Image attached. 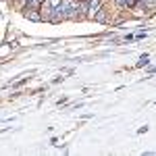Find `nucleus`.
<instances>
[{"instance_id":"f257e3e1","label":"nucleus","mask_w":156,"mask_h":156,"mask_svg":"<svg viewBox=\"0 0 156 156\" xmlns=\"http://www.w3.org/2000/svg\"><path fill=\"white\" fill-rule=\"evenodd\" d=\"M58 9H60V12H62V17H65V19H77V17H79V15H77V6L73 4L71 0L60 2Z\"/></svg>"},{"instance_id":"f03ea898","label":"nucleus","mask_w":156,"mask_h":156,"mask_svg":"<svg viewBox=\"0 0 156 156\" xmlns=\"http://www.w3.org/2000/svg\"><path fill=\"white\" fill-rule=\"evenodd\" d=\"M85 9L90 11V17H94V15L100 11V0H87V2H85Z\"/></svg>"},{"instance_id":"7ed1b4c3","label":"nucleus","mask_w":156,"mask_h":156,"mask_svg":"<svg viewBox=\"0 0 156 156\" xmlns=\"http://www.w3.org/2000/svg\"><path fill=\"white\" fill-rule=\"evenodd\" d=\"M25 17L31 19V21H40V15H37L34 9H25Z\"/></svg>"},{"instance_id":"20e7f679","label":"nucleus","mask_w":156,"mask_h":156,"mask_svg":"<svg viewBox=\"0 0 156 156\" xmlns=\"http://www.w3.org/2000/svg\"><path fill=\"white\" fill-rule=\"evenodd\" d=\"M94 17H96L98 21H104V19H106V15H104V12H100V11H98L96 15H94Z\"/></svg>"},{"instance_id":"39448f33","label":"nucleus","mask_w":156,"mask_h":156,"mask_svg":"<svg viewBox=\"0 0 156 156\" xmlns=\"http://www.w3.org/2000/svg\"><path fill=\"white\" fill-rule=\"evenodd\" d=\"M48 2H50V6H52V9H56V6L60 4V0H48Z\"/></svg>"},{"instance_id":"423d86ee","label":"nucleus","mask_w":156,"mask_h":156,"mask_svg":"<svg viewBox=\"0 0 156 156\" xmlns=\"http://www.w3.org/2000/svg\"><path fill=\"white\" fill-rule=\"evenodd\" d=\"M36 2H46V0H36Z\"/></svg>"}]
</instances>
